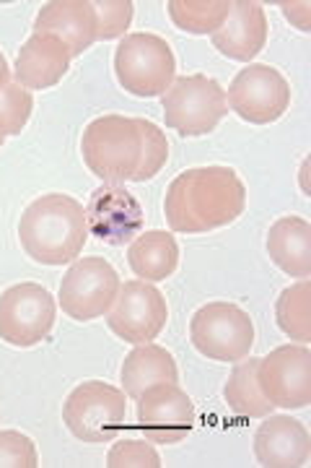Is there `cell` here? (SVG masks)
Masks as SVG:
<instances>
[{"label": "cell", "instance_id": "cell-2", "mask_svg": "<svg viewBox=\"0 0 311 468\" xmlns=\"http://www.w3.org/2000/svg\"><path fill=\"white\" fill-rule=\"evenodd\" d=\"M24 252L42 266L78 261L88 239L86 208L66 193H47L26 206L18 221Z\"/></svg>", "mask_w": 311, "mask_h": 468}, {"label": "cell", "instance_id": "cell-23", "mask_svg": "<svg viewBox=\"0 0 311 468\" xmlns=\"http://www.w3.org/2000/svg\"><path fill=\"white\" fill-rule=\"evenodd\" d=\"M275 323L283 334L298 344L311 341V284L309 279H298V284L285 286L275 302Z\"/></svg>", "mask_w": 311, "mask_h": 468}, {"label": "cell", "instance_id": "cell-20", "mask_svg": "<svg viewBox=\"0 0 311 468\" xmlns=\"http://www.w3.org/2000/svg\"><path fill=\"white\" fill-rule=\"evenodd\" d=\"M119 378H122V388H125V396L138 401L140 393L148 390L150 385L156 383H177L180 380V372H177V362L174 356L159 346V344H138L135 349L125 356L122 369H119Z\"/></svg>", "mask_w": 311, "mask_h": 468}, {"label": "cell", "instance_id": "cell-15", "mask_svg": "<svg viewBox=\"0 0 311 468\" xmlns=\"http://www.w3.org/2000/svg\"><path fill=\"white\" fill-rule=\"evenodd\" d=\"M254 455L264 468H301L309 463L311 437L304 421L285 414H267L254 432Z\"/></svg>", "mask_w": 311, "mask_h": 468}, {"label": "cell", "instance_id": "cell-3", "mask_svg": "<svg viewBox=\"0 0 311 468\" xmlns=\"http://www.w3.org/2000/svg\"><path fill=\"white\" fill-rule=\"evenodd\" d=\"M86 167L104 185L132 180L140 162V131L135 117L104 115L86 125L81 138Z\"/></svg>", "mask_w": 311, "mask_h": 468}, {"label": "cell", "instance_id": "cell-27", "mask_svg": "<svg viewBox=\"0 0 311 468\" xmlns=\"http://www.w3.org/2000/svg\"><path fill=\"white\" fill-rule=\"evenodd\" d=\"M94 14H97V39L109 42L117 37H125L132 24V8L130 0H98L94 3Z\"/></svg>", "mask_w": 311, "mask_h": 468}, {"label": "cell", "instance_id": "cell-18", "mask_svg": "<svg viewBox=\"0 0 311 468\" xmlns=\"http://www.w3.org/2000/svg\"><path fill=\"white\" fill-rule=\"evenodd\" d=\"M70 60L73 55L66 42L49 34H32L16 58V68H14L16 84L24 89H36V91L52 89L63 81Z\"/></svg>", "mask_w": 311, "mask_h": 468}, {"label": "cell", "instance_id": "cell-1", "mask_svg": "<svg viewBox=\"0 0 311 468\" xmlns=\"http://www.w3.org/2000/svg\"><path fill=\"white\" fill-rule=\"evenodd\" d=\"M246 187L231 167H195L177 175L164 198V217L180 234L223 229L244 214Z\"/></svg>", "mask_w": 311, "mask_h": 468}, {"label": "cell", "instance_id": "cell-26", "mask_svg": "<svg viewBox=\"0 0 311 468\" xmlns=\"http://www.w3.org/2000/svg\"><path fill=\"white\" fill-rule=\"evenodd\" d=\"M32 91L18 84H8L0 91V138L18 135L32 117Z\"/></svg>", "mask_w": 311, "mask_h": 468}, {"label": "cell", "instance_id": "cell-28", "mask_svg": "<svg viewBox=\"0 0 311 468\" xmlns=\"http://www.w3.org/2000/svg\"><path fill=\"white\" fill-rule=\"evenodd\" d=\"M39 452L29 435L16 430H0V468H36Z\"/></svg>", "mask_w": 311, "mask_h": 468}, {"label": "cell", "instance_id": "cell-11", "mask_svg": "<svg viewBox=\"0 0 311 468\" xmlns=\"http://www.w3.org/2000/svg\"><path fill=\"white\" fill-rule=\"evenodd\" d=\"M257 383L278 409H306L311 403V351L304 344L278 346L257 362Z\"/></svg>", "mask_w": 311, "mask_h": 468}, {"label": "cell", "instance_id": "cell-30", "mask_svg": "<svg viewBox=\"0 0 311 468\" xmlns=\"http://www.w3.org/2000/svg\"><path fill=\"white\" fill-rule=\"evenodd\" d=\"M280 11L285 14V18L295 24L301 32H311L309 21V3H280Z\"/></svg>", "mask_w": 311, "mask_h": 468}, {"label": "cell", "instance_id": "cell-29", "mask_svg": "<svg viewBox=\"0 0 311 468\" xmlns=\"http://www.w3.org/2000/svg\"><path fill=\"white\" fill-rule=\"evenodd\" d=\"M109 468H159L161 458L146 440H119L107 455Z\"/></svg>", "mask_w": 311, "mask_h": 468}, {"label": "cell", "instance_id": "cell-8", "mask_svg": "<svg viewBox=\"0 0 311 468\" xmlns=\"http://www.w3.org/2000/svg\"><path fill=\"white\" fill-rule=\"evenodd\" d=\"M55 297L42 284L24 282L0 294V338L16 349L42 344L55 328Z\"/></svg>", "mask_w": 311, "mask_h": 468}, {"label": "cell", "instance_id": "cell-13", "mask_svg": "<svg viewBox=\"0 0 311 468\" xmlns=\"http://www.w3.org/2000/svg\"><path fill=\"white\" fill-rule=\"evenodd\" d=\"M195 403L177 383H156L138 399V430L148 442L174 445L195 427Z\"/></svg>", "mask_w": 311, "mask_h": 468}, {"label": "cell", "instance_id": "cell-12", "mask_svg": "<svg viewBox=\"0 0 311 468\" xmlns=\"http://www.w3.org/2000/svg\"><path fill=\"white\" fill-rule=\"evenodd\" d=\"M169 320V304L164 294L148 282H125L119 286L115 304L109 310V328L128 344H150L164 331Z\"/></svg>", "mask_w": 311, "mask_h": 468}, {"label": "cell", "instance_id": "cell-4", "mask_svg": "<svg viewBox=\"0 0 311 468\" xmlns=\"http://www.w3.org/2000/svg\"><path fill=\"white\" fill-rule=\"evenodd\" d=\"M166 128L177 131L181 138L213 133L221 120L229 115L226 89L211 76H180L161 94Z\"/></svg>", "mask_w": 311, "mask_h": 468}, {"label": "cell", "instance_id": "cell-24", "mask_svg": "<svg viewBox=\"0 0 311 468\" xmlns=\"http://www.w3.org/2000/svg\"><path fill=\"white\" fill-rule=\"evenodd\" d=\"M229 14V0H169V16L187 34H215Z\"/></svg>", "mask_w": 311, "mask_h": 468}, {"label": "cell", "instance_id": "cell-19", "mask_svg": "<svg viewBox=\"0 0 311 468\" xmlns=\"http://www.w3.org/2000/svg\"><path fill=\"white\" fill-rule=\"evenodd\" d=\"M267 255L275 266L295 276L309 279L311 276V224L301 217L278 218L267 232Z\"/></svg>", "mask_w": 311, "mask_h": 468}, {"label": "cell", "instance_id": "cell-14", "mask_svg": "<svg viewBox=\"0 0 311 468\" xmlns=\"http://www.w3.org/2000/svg\"><path fill=\"white\" fill-rule=\"evenodd\" d=\"M86 224L98 242L122 248L143 232L146 211L122 185H101L86 203Z\"/></svg>", "mask_w": 311, "mask_h": 468}, {"label": "cell", "instance_id": "cell-5", "mask_svg": "<svg viewBox=\"0 0 311 468\" xmlns=\"http://www.w3.org/2000/svg\"><path fill=\"white\" fill-rule=\"evenodd\" d=\"M177 60L164 37L128 34L115 52V76L132 97H161L174 84Z\"/></svg>", "mask_w": 311, "mask_h": 468}, {"label": "cell", "instance_id": "cell-9", "mask_svg": "<svg viewBox=\"0 0 311 468\" xmlns=\"http://www.w3.org/2000/svg\"><path fill=\"white\" fill-rule=\"evenodd\" d=\"M119 273L104 258H81L73 261L60 282V307L67 318L88 323L107 315L119 294Z\"/></svg>", "mask_w": 311, "mask_h": 468}, {"label": "cell", "instance_id": "cell-17", "mask_svg": "<svg viewBox=\"0 0 311 468\" xmlns=\"http://www.w3.org/2000/svg\"><path fill=\"white\" fill-rule=\"evenodd\" d=\"M213 48L229 60L249 63L263 52L267 42V16L264 8L254 0H236L231 3V14L226 24L211 34Z\"/></svg>", "mask_w": 311, "mask_h": 468}, {"label": "cell", "instance_id": "cell-16", "mask_svg": "<svg viewBox=\"0 0 311 468\" xmlns=\"http://www.w3.org/2000/svg\"><path fill=\"white\" fill-rule=\"evenodd\" d=\"M34 34H49L66 42L78 58L97 42V14L91 0H52L42 5L34 21Z\"/></svg>", "mask_w": 311, "mask_h": 468}, {"label": "cell", "instance_id": "cell-10", "mask_svg": "<svg viewBox=\"0 0 311 468\" xmlns=\"http://www.w3.org/2000/svg\"><path fill=\"white\" fill-rule=\"evenodd\" d=\"M226 104L231 112L252 125H270L291 107V84L278 68L249 63L242 68L229 86Z\"/></svg>", "mask_w": 311, "mask_h": 468}, {"label": "cell", "instance_id": "cell-7", "mask_svg": "<svg viewBox=\"0 0 311 468\" xmlns=\"http://www.w3.org/2000/svg\"><path fill=\"white\" fill-rule=\"evenodd\" d=\"M125 417H128L125 390L101 380L81 383L67 396L63 406V421L70 435L91 445L115 440L117 432L125 427Z\"/></svg>", "mask_w": 311, "mask_h": 468}, {"label": "cell", "instance_id": "cell-32", "mask_svg": "<svg viewBox=\"0 0 311 468\" xmlns=\"http://www.w3.org/2000/svg\"><path fill=\"white\" fill-rule=\"evenodd\" d=\"M3 141H5V138H0V146H3Z\"/></svg>", "mask_w": 311, "mask_h": 468}, {"label": "cell", "instance_id": "cell-31", "mask_svg": "<svg viewBox=\"0 0 311 468\" xmlns=\"http://www.w3.org/2000/svg\"><path fill=\"white\" fill-rule=\"evenodd\" d=\"M8 79H11V68H8V60H5V55L0 52V91H3L5 86L11 84Z\"/></svg>", "mask_w": 311, "mask_h": 468}, {"label": "cell", "instance_id": "cell-6", "mask_svg": "<svg viewBox=\"0 0 311 468\" xmlns=\"http://www.w3.org/2000/svg\"><path fill=\"white\" fill-rule=\"evenodd\" d=\"M190 341L213 362H242L254 346V323L233 302H211L190 320Z\"/></svg>", "mask_w": 311, "mask_h": 468}, {"label": "cell", "instance_id": "cell-25", "mask_svg": "<svg viewBox=\"0 0 311 468\" xmlns=\"http://www.w3.org/2000/svg\"><path fill=\"white\" fill-rule=\"evenodd\" d=\"M135 120L140 131V162L132 175V183H146V180H153L169 162V141L156 122L143 120V117H135Z\"/></svg>", "mask_w": 311, "mask_h": 468}, {"label": "cell", "instance_id": "cell-22", "mask_svg": "<svg viewBox=\"0 0 311 468\" xmlns=\"http://www.w3.org/2000/svg\"><path fill=\"white\" fill-rule=\"evenodd\" d=\"M257 362L260 359H242L233 372L229 375V383L223 388V399L226 406L236 417L246 419H264L267 414H273V403L264 399V393L260 390L257 383Z\"/></svg>", "mask_w": 311, "mask_h": 468}, {"label": "cell", "instance_id": "cell-21", "mask_svg": "<svg viewBox=\"0 0 311 468\" xmlns=\"http://www.w3.org/2000/svg\"><path fill=\"white\" fill-rule=\"evenodd\" d=\"M128 263L140 282H148V284L166 282L169 276H174V271L180 266V245L174 234L164 229L140 232L128 248Z\"/></svg>", "mask_w": 311, "mask_h": 468}]
</instances>
